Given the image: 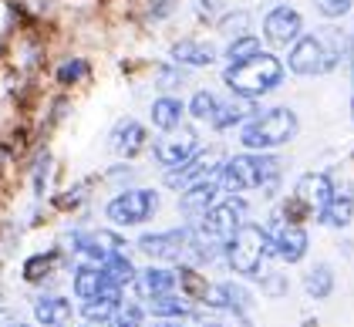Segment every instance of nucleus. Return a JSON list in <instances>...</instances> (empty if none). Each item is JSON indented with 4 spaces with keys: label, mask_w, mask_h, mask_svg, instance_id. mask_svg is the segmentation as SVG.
<instances>
[{
    "label": "nucleus",
    "mask_w": 354,
    "mask_h": 327,
    "mask_svg": "<svg viewBox=\"0 0 354 327\" xmlns=\"http://www.w3.org/2000/svg\"><path fill=\"white\" fill-rule=\"evenodd\" d=\"M277 159L270 156H236L230 162L216 169V186L226 189L230 196L243 189H260V186H273L277 183Z\"/></svg>",
    "instance_id": "3"
},
{
    "label": "nucleus",
    "mask_w": 354,
    "mask_h": 327,
    "mask_svg": "<svg viewBox=\"0 0 354 327\" xmlns=\"http://www.w3.org/2000/svg\"><path fill=\"white\" fill-rule=\"evenodd\" d=\"M267 236H270V250L283 263H300L304 260V253H307V233L300 230L297 223L277 219L273 230H267Z\"/></svg>",
    "instance_id": "9"
},
{
    "label": "nucleus",
    "mask_w": 354,
    "mask_h": 327,
    "mask_svg": "<svg viewBox=\"0 0 354 327\" xmlns=\"http://www.w3.org/2000/svg\"><path fill=\"white\" fill-rule=\"evenodd\" d=\"M34 317L44 327H68L71 321V300L64 297H41L34 303Z\"/></svg>",
    "instance_id": "20"
},
{
    "label": "nucleus",
    "mask_w": 354,
    "mask_h": 327,
    "mask_svg": "<svg viewBox=\"0 0 354 327\" xmlns=\"http://www.w3.org/2000/svg\"><path fill=\"white\" fill-rule=\"evenodd\" d=\"M219 165H223L219 162V152H196L186 165H179V169H172L165 176V186L169 189H189L196 183H206L209 172H216Z\"/></svg>",
    "instance_id": "11"
},
{
    "label": "nucleus",
    "mask_w": 354,
    "mask_h": 327,
    "mask_svg": "<svg viewBox=\"0 0 354 327\" xmlns=\"http://www.w3.org/2000/svg\"><path fill=\"white\" fill-rule=\"evenodd\" d=\"M294 136H297V115L290 109H270L246 118L240 138H243L246 149H277Z\"/></svg>",
    "instance_id": "5"
},
{
    "label": "nucleus",
    "mask_w": 354,
    "mask_h": 327,
    "mask_svg": "<svg viewBox=\"0 0 354 327\" xmlns=\"http://www.w3.org/2000/svg\"><path fill=\"white\" fill-rule=\"evenodd\" d=\"M136 290L142 300H156L165 294H176V270H162V267H149V270L136 273Z\"/></svg>",
    "instance_id": "15"
},
{
    "label": "nucleus",
    "mask_w": 354,
    "mask_h": 327,
    "mask_svg": "<svg viewBox=\"0 0 354 327\" xmlns=\"http://www.w3.org/2000/svg\"><path fill=\"white\" fill-rule=\"evenodd\" d=\"M223 82H226V88H230L233 95H240V98H260V95L273 91L277 84L283 82V64L273 55H263V51H260V55H253L250 61L230 64V68L223 71Z\"/></svg>",
    "instance_id": "2"
},
{
    "label": "nucleus",
    "mask_w": 354,
    "mask_h": 327,
    "mask_svg": "<svg viewBox=\"0 0 354 327\" xmlns=\"http://www.w3.org/2000/svg\"><path fill=\"white\" fill-rule=\"evenodd\" d=\"M354 216V199L351 192H334L330 196V203H327L324 209L317 213V219L324 223V226H334V230H341V226H348Z\"/></svg>",
    "instance_id": "23"
},
{
    "label": "nucleus",
    "mask_w": 354,
    "mask_h": 327,
    "mask_svg": "<svg viewBox=\"0 0 354 327\" xmlns=\"http://www.w3.org/2000/svg\"><path fill=\"white\" fill-rule=\"evenodd\" d=\"M75 294L82 300H91V297H98V294H105L111 283L105 280V273H102V267H95V263H82L78 270H75Z\"/></svg>",
    "instance_id": "19"
},
{
    "label": "nucleus",
    "mask_w": 354,
    "mask_h": 327,
    "mask_svg": "<svg viewBox=\"0 0 354 327\" xmlns=\"http://www.w3.org/2000/svg\"><path fill=\"white\" fill-rule=\"evenodd\" d=\"M149 310H152V317H159V321H179L183 314H189V310H192V303L186 297L165 294V297L149 300Z\"/></svg>",
    "instance_id": "27"
},
{
    "label": "nucleus",
    "mask_w": 354,
    "mask_h": 327,
    "mask_svg": "<svg viewBox=\"0 0 354 327\" xmlns=\"http://www.w3.org/2000/svg\"><path fill=\"white\" fill-rule=\"evenodd\" d=\"M348 55H351V37L337 28H324V30H317V34L297 37V41H294V51L287 57V64H290L294 75L310 78V75L334 71Z\"/></svg>",
    "instance_id": "1"
},
{
    "label": "nucleus",
    "mask_w": 354,
    "mask_h": 327,
    "mask_svg": "<svg viewBox=\"0 0 354 327\" xmlns=\"http://www.w3.org/2000/svg\"><path fill=\"white\" fill-rule=\"evenodd\" d=\"M216 179H206V183H196L189 189H183V199H179V206H183V213L186 216H203L213 203H216Z\"/></svg>",
    "instance_id": "18"
},
{
    "label": "nucleus",
    "mask_w": 354,
    "mask_h": 327,
    "mask_svg": "<svg viewBox=\"0 0 354 327\" xmlns=\"http://www.w3.org/2000/svg\"><path fill=\"white\" fill-rule=\"evenodd\" d=\"M102 273H105V280H109L111 287H129L132 280H136V267H132V260L125 256V253H111V256H105L102 263Z\"/></svg>",
    "instance_id": "25"
},
{
    "label": "nucleus",
    "mask_w": 354,
    "mask_h": 327,
    "mask_svg": "<svg viewBox=\"0 0 354 327\" xmlns=\"http://www.w3.org/2000/svg\"><path fill=\"white\" fill-rule=\"evenodd\" d=\"M118 303H122V290H118V287H109L105 294L84 300L82 314H84V321H91V324H98V321H111V314H115V307H118Z\"/></svg>",
    "instance_id": "24"
},
{
    "label": "nucleus",
    "mask_w": 354,
    "mask_h": 327,
    "mask_svg": "<svg viewBox=\"0 0 354 327\" xmlns=\"http://www.w3.org/2000/svg\"><path fill=\"white\" fill-rule=\"evenodd\" d=\"M260 287H263V294H270V297L287 294V280H283L280 273H267V277H260Z\"/></svg>",
    "instance_id": "37"
},
{
    "label": "nucleus",
    "mask_w": 354,
    "mask_h": 327,
    "mask_svg": "<svg viewBox=\"0 0 354 327\" xmlns=\"http://www.w3.org/2000/svg\"><path fill=\"white\" fill-rule=\"evenodd\" d=\"M257 111H253V102L250 98H230V102H216V111H213V129H233V125H240V122H246V118H253Z\"/></svg>",
    "instance_id": "17"
},
{
    "label": "nucleus",
    "mask_w": 354,
    "mask_h": 327,
    "mask_svg": "<svg viewBox=\"0 0 354 327\" xmlns=\"http://www.w3.org/2000/svg\"><path fill=\"white\" fill-rule=\"evenodd\" d=\"M156 209H159V196L152 189H125L105 206V216L115 226H138V223L152 219Z\"/></svg>",
    "instance_id": "7"
},
{
    "label": "nucleus",
    "mask_w": 354,
    "mask_h": 327,
    "mask_svg": "<svg viewBox=\"0 0 354 327\" xmlns=\"http://www.w3.org/2000/svg\"><path fill=\"white\" fill-rule=\"evenodd\" d=\"M330 196H334V183H330L327 176H321V172L304 176L297 183V192H294V199H297L307 213H321L327 203H330Z\"/></svg>",
    "instance_id": "14"
},
{
    "label": "nucleus",
    "mask_w": 354,
    "mask_h": 327,
    "mask_svg": "<svg viewBox=\"0 0 354 327\" xmlns=\"http://www.w3.org/2000/svg\"><path fill=\"white\" fill-rule=\"evenodd\" d=\"M10 324V314H7V310H0V327H7Z\"/></svg>",
    "instance_id": "39"
},
{
    "label": "nucleus",
    "mask_w": 354,
    "mask_h": 327,
    "mask_svg": "<svg viewBox=\"0 0 354 327\" xmlns=\"http://www.w3.org/2000/svg\"><path fill=\"white\" fill-rule=\"evenodd\" d=\"M84 75H88V61H64V64L57 68V82L61 84L82 82Z\"/></svg>",
    "instance_id": "34"
},
{
    "label": "nucleus",
    "mask_w": 354,
    "mask_h": 327,
    "mask_svg": "<svg viewBox=\"0 0 354 327\" xmlns=\"http://www.w3.org/2000/svg\"><path fill=\"white\" fill-rule=\"evenodd\" d=\"M172 61L189 64V68H209L216 61V51L203 41H176L172 44Z\"/></svg>",
    "instance_id": "21"
},
{
    "label": "nucleus",
    "mask_w": 354,
    "mask_h": 327,
    "mask_svg": "<svg viewBox=\"0 0 354 327\" xmlns=\"http://www.w3.org/2000/svg\"><path fill=\"white\" fill-rule=\"evenodd\" d=\"M84 327H111V324H109V321H98V324H91V321H88Z\"/></svg>",
    "instance_id": "40"
},
{
    "label": "nucleus",
    "mask_w": 354,
    "mask_h": 327,
    "mask_svg": "<svg viewBox=\"0 0 354 327\" xmlns=\"http://www.w3.org/2000/svg\"><path fill=\"white\" fill-rule=\"evenodd\" d=\"M71 246L82 253L88 263H102L105 256H111V253H122L125 250V240L122 236H115V233H109V230H102V233H75L71 236Z\"/></svg>",
    "instance_id": "13"
},
{
    "label": "nucleus",
    "mask_w": 354,
    "mask_h": 327,
    "mask_svg": "<svg viewBox=\"0 0 354 327\" xmlns=\"http://www.w3.org/2000/svg\"><path fill=\"white\" fill-rule=\"evenodd\" d=\"M51 267H55V253H37V256H30L24 263V280L28 283H41L51 273Z\"/></svg>",
    "instance_id": "31"
},
{
    "label": "nucleus",
    "mask_w": 354,
    "mask_h": 327,
    "mask_svg": "<svg viewBox=\"0 0 354 327\" xmlns=\"http://www.w3.org/2000/svg\"><path fill=\"white\" fill-rule=\"evenodd\" d=\"M219 28H223V34H226L230 41H233V37H243L246 28H250V14H246V10H236V14H226Z\"/></svg>",
    "instance_id": "33"
},
{
    "label": "nucleus",
    "mask_w": 354,
    "mask_h": 327,
    "mask_svg": "<svg viewBox=\"0 0 354 327\" xmlns=\"http://www.w3.org/2000/svg\"><path fill=\"white\" fill-rule=\"evenodd\" d=\"M253 55H260V37H253V34L233 37V41H230V48H226V57H230V64L250 61Z\"/></svg>",
    "instance_id": "29"
},
{
    "label": "nucleus",
    "mask_w": 354,
    "mask_h": 327,
    "mask_svg": "<svg viewBox=\"0 0 354 327\" xmlns=\"http://www.w3.org/2000/svg\"><path fill=\"white\" fill-rule=\"evenodd\" d=\"M192 230H165V233H145L138 240V250L156 256V260H179L183 253H189Z\"/></svg>",
    "instance_id": "10"
},
{
    "label": "nucleus",
    "mask_w": 354,
    "mask_h": 327,
    "mask_svg": "<svg viewBox=\"0 0 354 327\" xmlns=\"http://www.w3.org/2000/svg\"><path fill=\"white\" fill-rule=\"evenodd\" d=\"M199 152V136L192 132V129H172V132H162V138L152 145V156H156V162L165 165V169H179V165H186Z\"/></svg>",
    "instance_id": "8"
},
{
    "label": "nucleus",
    "mask_w": 354,
    "mask_h": 327,
    "mask_svg": "<svg viewBox=\"0 0 354 327\" xmlns=\"http://www.w3.org/2000/svg\"><path fill=\"white\" fill-rule=\"evenodd\" d=\"M176 287H179L186 297L203 300V303L209 297V280L199 270H192V267H179V270H176Z\"/></svg>",
    "instance_id": "26"
},
{
    "label": "nucleus",
    "mask_w": 354,
    "mask_h": 327,
    "mask_svg": "<svg viewBox=\"0 0 354 327\" xmlns=\"http://www.w3.org/2000/svg\"><path fill=\"white\" fill-rule=\"evenodd\" d=\"M351 7H354V0H317V10H321L324 17H330V21H334V17H344Z\"/></svg>",
    "instance_id": "35"
},
{
    "label": "nucleus",
    "mask_w": 354,
    "mask_h": 327,
    "mask_svg": "<svg viewBox=\"0 0 354 327\" xmlns=\"http://www.w3.org/2000/svg\"><path fill=\"white\" fill-rule=\"evenodd\" d=\"M246 219V203L240 196H230V199H223V203H213L203 216H199V236L203 240H209V243L216 246H226V240L243 226Z\"/></svg>",
    "instance_id": "6"
},
{
    "label": "nucleus",
    "mask_w": 354,
    "mask_h": 327,
    "mask_svg": "<svg viewBox=\"0 0 354 327\" xmlns=\"http://www.w3.org/2000/svg\"><path fill=\"white\" fill-rule=\"evenodd\" d=\"M189 111H192V118H199V122L213 118V111H216V95H213V91H196Z\"/></svg>",
    "instance_id": "32"
},
{
    "label": "nucleus",
    "mask_w": 354,
    "mask_h": 327,
    "mask_svg": "<svg viewBox=\"0 0 354 327\" xmlns=\"http://www.w3.org/2000/svg\"><path fill=\"white\" fill-rule=\"evenodd\" d=\"M216 7H219V0H199V10H203V14H213Z\"/></svg>",
    "instance_id": "38"
},
{
    "label": "nucleus",
    "mask_w": 354,
    "mask_h": 327,
    "mask_svg": "<svg viewBox=\"0 0 354 327\" xmlns=\"http://www.w3.org/2000/svg\"><path fill=\"white\" fill-rule=\"evenodd\" d=\"M223 253H226V263L240 273V277H257V273H260V263H263L267 253H270V236H267L263 226L243 223V226L226 240Z\"/></svg>",
    "instance_id": "4"
},
{
    "label": "nucleus",
    "mask_w": 354,
    "mask_h": 327,
    "mask_svg": "<svg viewBox=\"0 0 354 327\" xmlns=\"http://www.w3.org/2000/svg\"><path fill=\"white\" fill-rule=\"evenodd\" d=\"M111 327H142L145 324V310L138 307V303H118L115 307V314H111V321H109Z\"/></svg>",
    "instance_id": "30"
},
{
    "label": "nucleus",
    "mask_w": 354,
    "mask_h": 327,
    "mask_svg": "<svg viewBox=\"0 0 354 327\" xmlns=\"http://www.w3.org/2000/svg\"><path fill=\"white\" fill-rule=\"evenodd\" d=\"M183 82H186V75H183L179 68H159V78H156V84H159L162 91H172V88H179Z\"/></svg>",
    "instance_id": "36"
},
{
    "label": "nucleus",
    "mask_w": 354,
    "mask_h": 327,
    "mask_svg": "<svg viewBox=\"0 0 354 327\" xmlns=\"http://www.w3.org/2000/svg\"><path fill=\"white\" fill-rule=\"evenodd\" d=\"M351 115H354V95H351Z\"/></svg>",
    "instance_id": "42"
},
{
    "label": "nucleus",
    "mask_w": 354,
    "mask_h": 327,
    "mask_svg": "<svg viewBox=\"0 0 354 327\" xmlns=\"http://www.w3.org/2000/svg\"><path fill=\"white\" fill-rule=\"evenodd\" d=\"M7 327H30V324H17V321H10V324H7Z\"/></svg>",
    "instance_id": "41"
},
{
    "label": "nucleus",
    "mask_w": 354,
    "mask_h": 327,
    "mask_svg": "<svg viewBox=\"0 0 354 327\" xmlns=\"http://www.w3.org/2000/svg\"><path fill=\"white\" fill-rule=\"evenodd\" d=\"M183 111H186V105L176 95H162L159 102H152V125L159 132H172L183 125Z\"/></svg>",
    "instance_id": "22"
},
{
    "label": "nucleus",
    "mask_w": 354,
    "mask_h": 327,
    "mask_svg": "<svg viewBox=\"0 0 354 327\" xmlns=\"http://www.w3.org/2000/svg\"><path fill=\"white\" fill-rule=\"evenodd\" d=\"M304 287H307V294H310L314 300L327 297V294L334 290V270H330L327 263H317L314 270L307 273V283H304Z\"/></svg>",
    "instance_id": "28"
},
{
    "label": "nucleus",
    "mask_w": 354,
    "mask_h": 327,
    "mask_svg": "<svg viewBox=\"0 0 354 327\" xmlns=\"http://www.w3.org/2000/svg\"><path fill=\"white\" fill-rule=\"evenodd\" d=\"M142 145H145V129L132 122V118H122L115 129H111V149L118 152V156H125V159H132L142 152Z\"/></svg>",
    "instance_id": "16"
},
{
    "label": "nucleus",
    "mask_w": 354,
    "mask_h": 327,
    "mask_svg": "<svg viewBox=\"0 0 354 327\" xmlns=\"http://www.w3.org/2000/svg\"><path fill=\"white\" fill-rule=\"evenodd\" d=\"M300 30H304V21H300V14L294 7H273L270 14H267V21H263V34L277 48L294 44L300 37Z\"/></svg>",
    "instance_id": "12"
}]
</instances>
